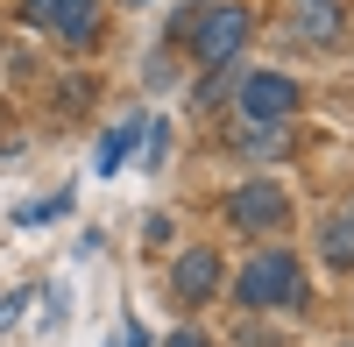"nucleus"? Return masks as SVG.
<instances>
[{
  "label": "nucleus",
  "instance_id": "1",
  "mask_svg": "<svg viewBox=\"0 0 354 347\" xmlns=\"http://www.w3.org/2000/svg\"><path fill=\"white\" fill-rule=\"evenodd\" d=\"M234 298H241V305H298L305 298V270L290 263L283 248H270V255H255V263L241 270Z\"/></svg>",
  "mask_w": 354,
  "mask_h": 347
},
{
  "label": "nucleus",
  "instance_id": "2",
  "mask_svg": "<svg viewBox=\"0 0 354 347\" xmlns=\"http://www.w3.org/2000/svg\"><path fill=\"white\" fill-rule=\"evenodd\" d=\"M241 43H248V8H205L198 36H192V50H198V64H205V71H227Z\"/></svg>",
  "mask_w": 354,
  "mask_h": 347
},
{
  "label": "nucleus",
  "instance_id": "3",
  "mask_svg": "<svg viewBox=\"0 0 354 347\" xmlns=\"http://www.w3.org/2000/svg\"><path fill=\"white\" fill-rule=\"evenodd\" d=\"M21 15H28V21H43V28H57L71 50L100 36V8H93V0H28Z\"/></svg>",
  "mask_w": 354,
  "mask_h": 347
},
{
  "label": "nucleus",
  "instance_id": "4",
  "mask_svg": "<svg viewBox=\"0 0 354 347\" xmlns=\"http://www.w3.org/2000/svg\"><path fill=\"white\" fill-rule=\"evenodd\" d=\"M227 220L241 227V234H262V227H283V191H277V178H255V185H241L227 198Z\"/></svg>",
  "mask_w": 354,
  "mask_h": 347
},
{
  "label": "nucleus",
  "instance_id": "5",
  "mask_svg": "<svg viewBox=\"0 0 354 347\" xmlns=\"http://www.w3.org/2000/svg\"><path fill=\"white\" fill-rule=\"evenodd\" d=\"M298 85L290 78H277V71H255V78H241V113L248 121H283V113H298Z\"/></svg>",
  "mask_w": 354,
  "mask_h": 347
},
{
  "label": "nucleus",
  "instance_id": "6",
  "mask_svg": "<svg viewBox=\"0 0 354 347\" xmlns=\"http://www.w3.org/2000/svg\"><path fill=\"white\" fill-rule=\"evenodd\" d=\"M170 291L185 298V305L213 298V291H220V255H213V248H185V255H177V270H170Z\"/></svg>",
  "mask_w": 354,
  "mask_h": 347
},
{
  "label": "nucleus",
  "instance_id": "7",
  "mask_svg": "<svg viewBox=\"0 0 354 347\" xmlns=\"http://www.w3.org/2000/svg\"><path fill=\"white\" fill-rule=\"evenodd\" d=\"M298 36L305 43H333L340 36V8L333 0H298Z\"/></svg>",
  "mask_w": 354,
  "mask_h": 347
},
{
  "label": "nucleus",
  "instance_id": "8",
  "mask_svg": "<svg viewBox=\"0 0 354 347\" xmlns=\"http://www.w3.org/2000/svg\"><path fill=\"white\" fill-rule=\"evenodd\" d=\"M319 248H326V263H340V270L354 263V198H347V206H340V213L326 220V234H319Z\"/></svg>",
  "mask_w": 354,
  "mask_h": 347
},
{
  "label": "nucleus",
  "instance_id": "9",
  "mask_svg": "<svg viewBox=\"0 0 354 347\" xmlns=\"http://www.w3.org/2000/svg\"><path fill=\"white\" fill-rule=\"evenodd\" d=\"M234 142H241L248 156H283V149H290L283 121H241V135H234Z\"/></svg>",
  "mask_w": 354,
  "mask_h": 347
},
{
  "label": "nucleus",
  "instance_id": "10",
  "mask_svg": "<svg viewBox=\"0 0 354 347\" xmlns=\"http://www.w3.org/2000/svg\"><path fill=\"white\" fill-rule=\"evenodd\" d=\"M128 149H135V128H106V135H100V149H93V178H113Z\"/></svg>",
  "mask_w": 354,
  "mask_h": 347
},
{
  "label": "nucleus",
  "instance_id": "11",
  "mask_svg": "<svg viewBox=\"0 0 354 347\" xmlns=\"http://www.w3.org/2000/svg\"><path fill=\"white\" fill-rule=\"evenodd\" d=\"M170 347H213L205 333H170Z\"/></svg>",
  "mask_w": 354,
  "mask_h": 347
},
{
  "label": "nucleus",
  "instance_id": "12",
  "mask_svg": "<svg viewBox=\"0 0 354 347\" xmlns=\"http://www.w3.org/2000/svg\"><path fill=\"white\" fill-rule=\"evenodd\" d=\"M15 312H21V291H15V298H0V326H8V319H15Z\"/></svg>",
  "mask_w": 354,
  "mask_h": 347
}]
</instances>
